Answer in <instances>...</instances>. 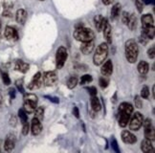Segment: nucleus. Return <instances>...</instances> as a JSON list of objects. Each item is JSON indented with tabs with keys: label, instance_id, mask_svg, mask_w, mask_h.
Here are the masks:
<instances>
[{
	"label": "nucleus",
	"instance_id": "27",
	"mask_svg": "<svg viewBox=\"0 0 155 153\" xmlns=\"http://www.w3.org/2000/svg\"><path fill=\"white\" fill-rule=\"evenodd\" d=\"M121 9H122V6L120 3H116L114 6H113L111 9V18L112 19H116L117 17L120 15Z\"/></svg>",
	"mask_w": 155,
	"mask_h": 153
},
{
	"label": "nucleus",
	"instance_id": "7",
	"mask_svg": "<svg viewBox=\"0 0 155 153\" xmlns=\"http://www.w3.org/2000/svg\"><path fill=\"white\" fill-rule=\"evenodd\" d=\"M143 125L145 128V137L150 141H154L155 139V130L152 125V122L150 119H146L143 122Z\"/></svg>",
	"mask_w": 155,
	"mask_h": 153
},
{
	"label": "nucleus",
	"instance_id": "48",
	"mask_svg": "<svg viewBox=\"0 0 155 153\" xmlns=\"http://www.w3.org/2000/svg\"><path fill=\"white\" fill-rule=\"evenodd\" d=\"M40 1H44V0H40Z\"/></svg>",
	"mask_w": 155,
	"mask_h": 153
},
{
	"label": "nucleus",
	"instance_id": "37",
	"mask_svg": "<svg viewBox=\"0 0 155 153\" xmlns=\"http://www.w3.org/2000/svg\"><path fill=\"white\" fill-rule=\"evenodd\" d=\"M2 80L5 85H10L11 84V80L10 76L7 73H2Z\"/></svg>",
	"mask_w": 155,
	"mask_h": 153
},
{
	"label": "nucleus",
	"instance_id": "6",
	"mask_svg": "<svg viewBox=\"0 0 155 153\" xmlns=\"http://www.w3.org/2000/svg\"><path fill=\"white\" fill-rule=\"evenodd\" d=\"M67 57H68V52H67L66 48L63 46L59 47V48L57 50V55H56V61H57L58 69H61L64 66Z\"/></svg>",
	"mask_w": 155,
	"mask_h": 153
},
{
	"label": "nucleus",
	"instance_id": "28",
	"mask_svg": "<svg viewBox=\"0 0 155 153\" xmlns=\"http://www.w3.org/2000/svg\"><path fill=\"white\" fill-rule=\"evenodd\" d=\"M127 25L128 26L129 30H131V31L135 30L136 27H137V16L135 15H130L128 22H127Z\"/></svg>",
	"mask_w": 155,
	"mask_h": 153
},
{
	"label": "nucleus",
	"instance_id": "30",
	"mask_svg": "<svg viewBox=\"0 0 155 153\" xmlns=\"http://www.w3.org/2000/svg\"><path fill=\"white\" fill-rule=\"evenodd\" d=\"M34 113H35V118H38V120H42L43 117H44V108L42 106L37 107Z\"/></svg>",
	"mask_w": 155,
	"mask_h": 153
},
{
	"label": "nucleus",
	"instance_id": "32",
	"mask_svg": "<svg viewBox=\"0 0 155 153\" xmlns=\"http://www.w3.org/2000/svg\"><path fill=\"white\" fill-rule=\"evenodd\" d=\"M148 97H150V88L145 85V86H143L141 90V98L147 99Z\"/></svg>",
	"mask_w": 155,
	"mask_h": 153
},
{
	"label": "nucleus",
	"instance_id": "14",
	"mask_svg": "<svg viewBox=\"0 0 155 153\" xmlns=\"http://www.w3.org/2000/svg\"><path fill=\"white\" fill-rule=\"evenodd\" d=\"M101 73L104 76H109L113 73V63L111 60H106L102 64Z\"/></svg>",
	"mask_w": 155,
	"mask_h": 153
},
{
	"label": "nucleus",
	"instance_id": "12",
	"mask_svg": "<svg viewBox=\"0 0 155 153\" xmlns=\"http://www.w3.org/2000/svg\"><path fill=\"white\" fill-rule=\"evenodd\" d=\"M102 31L104 32V37L106 40V43L111 44L112 43V28H111V25L108 22V20L105 21L104 26Z\"/></svg>",
	"mask_w": 155,
	"mask_h": 153
},
{
	"label": "nucleus",
	"instance_id": "40",
	"mask_svg": "<svg viewBox=\"0 0 155 153\" xmlns=\"http://www.w3.org/2000/svg\"><path fill=\"white\" fill-rule=\"evenodd\" d=\"M15 85L17 87L18 91H20L21 93H24V89H23V80H17L15 81Z\"/></svg>",
	"mask_w": 155,
	"mask_h": 153
},
{
	"label": "nucleus",
	"instance_id": "45",
	"mask_svg": "<svg viewBox=\"0 0 155 153\" xmlns=\"http://www.w3.org/2000/svg\"><path fill=\"white\" fill-rule=\"evenodd\" d=\"M9 93H10L11 98H12V99H14L15 96V90L14 89V88H12V89H10V90H9Z\"/></svg>",
	"mask_w": 155,
	"mask_h": 153
},
{
	"label": "nucleus",
	"instance_id": "1",
	"mask_svg": "<svg viewBox=\"0 0 155 153\" xmlns=\"http://www.w3.org/2000/svg\"><path fill=\"white\" fill-rule=\"evenodd\" d=\"M126 57L129 63H135L139 55V46L134 39H128L126 42Z\"/></svg>",
	"mask_w": 155,
	"mask_h": 153
},
{
	"label": "nucleus",
	"instance_id": "9",
	"mask_svg": "<svg viewBox=\"0 0 155 153\" xmlns=\"http://www.w3.org/2000/svg\"><path fill=\"white\" fill-rule=\"evenodd\" d=\"M43 84V80H42V75L41 73H37L31 80V82L28 84V88L30 90H35L38 89V88Z\"/></svg>",
	"mask_w": 155,
	"mask_h": 153
},
{
	"label": "nucleus",
	"instance_id": "24",
	"mask_svg": "<svg viewBox=\"0 0 155 153\" xmlns=\"http://www.w3.org/2000/svg\"><path fill=\"white\" fill-rule=\"evenodd\" d=\"M137 69H138V72L143 76V75H146L148 73V71H150V64H148L147 61L145 60H142L139 62L138 64V67H137Z\"/></svg>",
	"mask_w": 155,
	"mask_h": 153
},
{
	"label": "nucleus",
	"instance_id": "19",
	"mask_svg": "<svg viewBox=\"0 0 155 153\" xmlns=\"http://www.w3.org/2000/svg\"><path fill=\"white\" fill-rule=\"evenodd\" d=\"M141 150L145 153H150L153 152V145L150 140L148 139H144L141 143Z\"/></svg>",
	"mask_w": 155,
	"mask_h": 153
},
{
	"label": "nucleus",
	"instance_id": "17",
	"mask_svg": "<svg viewBox=\"0 0 155 153\" xmlns=\"http://www.w3.org/2000/svg\"><path fill=\"white\" fill-rule=\"evenodd\" d=\"M133 105L130 104L129 103H122L119 107V113H124L128 115H132L133 113Z\"/></svg>",
	"mask_w": 155,
	"mask_h": 153
},
{
	"label": "nucleus",
	"instance_id": "29",
	"mask_svg": "<svg viewBox=\"0 0 155 153\" xmlns=\"http://www.w3.org/2000/svg\"><path fill=\"white\" fill-rule=\"evenodd\" d=\"M78 82H79V80H78L76 76H71V78L67 80V87L69 89H74V88L77 86Z\"/></svg>",
	"mask_w": 155,
	"mask_h": 153
},
{
	"label": "nucleus",
	"instance_id": "39",
	"mask_svg": "<svg viewBox=\"0 0 155 153\" xmlns=\"http://www.w3.org/2000/svg\"><path fill=\"white\" fill-rule=\"evenodd\" d=\"M129 13H127V11H124V13L122 14V21L124 23V24H127V22H128V19H129Z\"/></svg>",
	"mask_w": 155,
	"mask_h": 153
},
{
	"label": "nucleus",
	"instance_id": "3",
	"mask_svg": "<svg viewBox=\"0 0 155 153\" xmlns=\"http://www.w3.org/2000/svg\"><path fill=\"white\" fill-rule=\"evenodd\" d=\"M108 44L106 42H104L102 44H100L96 51H95V54L93 56V62L96 66H100L105 61L107 56H108Z\"/></svg>",
	"mask_w": 155,
	"mask_h": 153
},
{
	"label": "nucleus",
	"instance_id": "33",
	"mask_svg": "<svg viewBox=\"0 0 155 153\" xmlns=\"http://www.w3.org/2000/svg\"><path fill=\"white\" fill-rule=\"evenodd\" d=\"M93 80L92 76L90 75H84L81 76V84H86V83H89V82H91Z\"/></svg>",
	"mask_w": 155,
	"mask_h": 153
},
{
	"label": "nucleus",
	"instance_id": "20",
	"mask_svg": "<svg viewBox=\"0 0 155 153\" xmlns=\"http://www.w3.org/2000/svg\"><path fill=\"white\" fill-rule=\"evenodd\" d=\"M27 19V11L24 9H19L17 10L15 14V20L19 24H24Z\"/></svg>",
	"mask_w": 155,
	"mask_h": 153
},
{
	"label": "nucleus",
	"instance_id": "21",
	"mask_svg": "<svg viewBox=\"0 0 155 153\" xmlns=\"http://www.w3.org/2000/svg\"><path fill=\"white\" fill-rule=\"evenodd\" d=\"M154 26L151 27H142V36L147 39H154Z\"/></svg>",
	"mask_w": 155,
	"mask_h": 153
},
{
	"label": "nucleus",
	"instance_id": "47",
	"mask_svg": "<svg viewBox=\"0 0 155 153\" xmlns=\"http://www.w3.org/2000/svg\"><path fill=\"white\" fill-rule=\"evenodd\" d=\"M2 103H3V98H2V95L0 94V108L2 106Z\"/></svg>",
	"mask_w": 155,
	"mask_h": 153
},
{
	"label": "nucleus",
	"instance_id": "15",
	"mask_svg": "<svg viewBox=\"0 0 155 153\" xmlns=\"http://www.w3.org/2000/svg\"><path fill=\"white\" fill-rule=\"evenodd\" d=\"M15 138L13 134H9L5 140L4 148L7 152H11L15 148Z\"/></svg>",
	"mask_w": 155,
	"mask_h": 153
},
{
	"label": "nucleus",
	"instance_id": "2",
	"mask_svg": "<svg viewBox=\"0 0 155 153\" xmlns=\"http://www.w3.org/2000/svg\"><path fill=\"white\" fill-rule=\"evenodd\" d=\"M74 37L76 40L81 41V42H86V41L94 40L95 34L91 29L85 28L80 24L76 26V30L74 31Z\"/></svg>",
	"mask_w": 155,
	"mask_h": 153
},
{
	"label": "nucleus",
	"instance_id": "4",
	"mask_svg": "<svg viewBox=\"0 0 155 153\" xmlns=\"http://www.w3.org/2000/svg\"><path fill=\"white\" fill-rule=\"evenodd\" d=\"M38 107V97L35 94H25L24 103H23V109L27 114L34 113L35 108Z\"/></svg>",
	"mask_w": 155,
	"mask_h": 153
},
{
	"label": "nucleus",
	"instance_id": "11",
	"mask_svg": "<svg viewBox=\"0 0 155 153\" xmlns=\"http://www.w3.org/2000/svg\"><path fill=\"white\" fill-rule=\"evenodd\" d=\"M5 37L8 40H13L16 41L18 39V33L15 30V28L12 27V26H7L5 28Z\"/></svg>",
	"mask_w": 155,
	"mask_h": 153
},
{
	"label": "nucleus",
	"instance_id": "25",
	"mask_svg": "<svg viewBox=\"0 0 155 153\" xmlns=\"http://www.w3.org/2000/svg\"><path fill=\"white\" fill-rule=\"evenodd\" d=\"M131 115L124 114V113H119V125L121 127H126L129 122Z\"/></svg>",
	"mask_w": 155,
	"mask_h": 153
},
{
	"label": "nucleus",
	"instance_id": "22",
	"mask_svg": "<svg viewBox=\"0 0 155 153\" xmlns=\"http://www.w3.org/2000/svg\"><path fill=\"white\" fill-rule=\"evenodd\" d=\"M142 21V27H151L154 26V19L151 15L147 14L144 15L141 18Z\"/></svg>",
	"mask_w": 155,
	"mask_h": 153
},
{
	"label": "nucleus",
	"instance_id": "5",
	"mask_svg": "<svg viewBox=\"0 0 155 153\" xmlns=\"http://www.w3.org/2000/svg\"><path fill=\"white\" fill-rule=\"evenodd\" d=\"M143 122H144L143 115L140 112H135L133 115H131L129 119V129L132 131H138L143 125Z\"/></svg>",
	"mask_w": 155,
	"mask_h": 153
},
{
	"label": "nucleus",
	"instance_id": "38",
	"mask_svg": "<svg viewBox=\"0 0 155 153\" xmlns=\"http://www.w3.org/2000/svg\"><path fill=\"white\" fill-rule=\"evenodd\" d=\"M22 125H23V126H22V134L23 135H28V133L30 131V125H29L28 122H23Z\"/></svg>",
	"mask_w": 155,
	"mask_h": 153
},
{
	"label": "nucleus",
	"instance_id": "36",
	"mask_svg": "<svg viewBox=\"0 0 155 153\" xmlns=\"http://www.w3.org/2000/svg\"><path fill=\"white\" fill-rule=\"evenodd\" d=\"M135 5L139 13H142L143 10H144V1H143V0H136Z\"/></svg>",
	"mask_w": 155,
	"mask_h": 153
},
{
	"label": "nucleus",
	"instance_id": "26",
	"mask_svg": "<svg viewBox=\"0 0 155 153\" xmlns=\"http://www.w3.org/2000/svg\"><path fill=\"white\" fill-rule=\"evenodd\" d=\"M91 107L92 109L95 111V112H99L102 108V105H101V103L99 101V99L97 98V96H92L91 97Z\"/></svg>",
	"mask_w": 155,
	"mask_h": 153
},
{
	"label": "nucleus",
	"instance_id": "42",
	"mask_svg": "<svg viewBox=\"0 0 155 153\" xmlns=\"http://www.w3.org/2000/svg\"><path fill=\"white\" fill-rule=\"evenodd\" d=\"M89 93H90V95L91 97L92 96H97V89H96V87H89L87 88Z\"/></svg>",
	"mask_w": 155,
	"mask_h": 153
},
{
	"label": "nucleus",
	"instance_id": "16",
	"mask_svg": "<svg viewBox=\"0 0 155 153\" xmlns=\"http://www.w3.org/2000/svg\"><path fill=\"white\" fill-rule=\"evenodd\" d=\"M94 47H95L94 40L86 41V42H81V51L83 55H89V54H91L92 51L94 50Z\"/></svg>",
	"mask_w": 155,
	"mask_h": 153
},
{
	"label": "nucleus",
	"instance_id": "18",
	"mask_svg": "<svg viewBox=\"0 0 155 153\" xmlns=\"http://www.w3.org/2000/svg\"><path fill=\"white\" fill-rule=\"evenodd\" d=\"M107 19L104 18L103 15H98L94 17V23H95V27L97 29V32H101L103 30V28L104 26V23Z\"/></svg>",
	"mask_w": 155,
	"mask_h": 153
},
{
	"label": "nucleus",
	"instance_id": "41",
	"mask_svg": "<svg viewBox=\"0 0 155 153\" xmlns=\"http://www.w3.org/2000/svg\"><path fill=\"white\" fill-rule=\"evenodd\" d=\"M147 57L150 58V60H153V58L155 57V47L152 46L150 47V49H148L147 51Z\"/></svg>",
	"mask_w": 155,
	"mask_h": 153
},
{
	"label": "nucleus",
	"instance_id": "34",
	"mask_svg": "<svg viewBox=\"0 0 155 153\" xmlns=\"http://www.w3.org/2000/svg\"><path fill=\"white\" fill-rule=\"evenodd\" d=\"M107 76H103V78H101L100 80H99V83H100V86L102 88H106L107 86H108V80L106 79Z\"/></svg>",
	"mask_w": 155,
	"mask_h": 153
},
{
	"label": "nucleus",
	"instance_id": "31",
	"mask_svg": "<svg viewBox=\"0 0 155 153\" xmlns=\"http://www.w3.org/2000/svg\"><path fill=\"white\" fill-rule=\"evenodd\" d=\"M18 117L20 118V120H21L22 123L28 122V116H27V113H26V111H25L24 109H23V108H21V109L18 110Z\"/></svg>",
	"mask_w": 155,
	"mask_h": 153
},
{
	"label": "nucleus",
	"instance_id": "44",
	"mask_svg": "<svg viewBox=\"0 0 155 153\" xmlns=\"http://www.w3.org/2000/svg\"><path fill=\"white\" fill-rule=\"evenodd\" d=\"M73 114L75 115V117L76 118H78V119H79L80 118V112H79V108L78 107H74V109H73Z\"/></svg>",
	"mask_w": 155,
	"mask_h": 153
},
{
	"label": "nucleus",
	"instance_id": "8",
	"mask_svg": "<svg viewBox=\"0 0 155 153\" xmlns=\"http://www.w3.org/2000/svg\"><path fill=\"white\" fill-rule=\"evenodd\" d=\"M42 80H43V83L46 86H53L57 83L58 76L55 72H53V71L45 72L42 76Z\"/></svg>",
	"mask_w": 155,
	"mask_h": 153
},
{
	"label": "nucleus",
	"instance_id": "23",
	"mask_svg": "<svg viewBox=\"0 0 155 153\" xmlns=\"http://www.w3.org/2000/svg\"><path fill=\"white\" fill-rule=\"evenodd\" d=\"M15 70H17L18 72H20V73H26V72H28L30 66H29L28 63L24 62L23 60H18L15 61Z\"/></svg>",
	"mask_w": 155,
	"mask_h": 153
},
{
	"label": "nucleus",
	"instance_id": "46",
	"mask_svg": "<svg viewBox=\"0 0 155 153\" xmlns=\"http://www.w3.org/2000/svg\"><path fill=\"white\" fill-rule=\"evenodd\" d=\"M111 2H112V0H103V3L104 5H109L111 4Z\"/></svg>",
	"mask_w": 155,
	"mask_h": 153
},
{
	"label": "nucleus",
	"instance_id": "43",
	"mask_svg": "<svg viewBox=\"0 0 155 153\" xmlns=\"http://www.w3.org/2000/svg\"><path fill=\"white\" fill-rule=\"evenodd\" d=\"M112 148H114V150L116 151V152H120V149L118 148V144H117V142H116V140H113L112 141Z\"/></svg>",
	"mask_w": 155,
	"mask_h": 153
},
{
	"label": "nucleus",
	"instance_id": "35",
	"mask_svg": "<svg viewBox=\"0 0 155 153\" xmlns=\"http://www.w3.org/2000/svg\"><path fill=\"white\" fill-rule=\"evenodd\" d=\"M134 103H135V107H137V108H142L143 107V101H142L141 96H135Z\"/></svg>",
	"mask_w": 155,
	"mask_h": 153
},
{
	"label": "nucleus",
	"instance_id": "13",
	"mask_svg": "<svg viewBox=\"0 0 155 153\" xmlns=\"http://www.w3.org/2000/svg\"><path fill=\"white\" fill-rule=\"evenodd\" d=\"M41 130H42V125H41L40 120L35 117L32 120V123H31V132L34 136H37V135L40 134Z\"/></svg>",
	"mask_w": 155,
	"mask_h": 153
},
{
	"label": "nucleus",
	"instance_id": "10",
	"mask_svg": "<svg viewBox=\"0 0 155 153\" xmlns=\"http://www.w3.org/2000/svg\"><path fill=\"white\" fill-rule=\"evenodd\" d=\"M121 138H122V141L124 144L133 145L137 142V137L134 134H132L130 131H127V130H124L122 132Z\"/></svg>",
	"mask_w": 155,
	"mask_h": 153
}]
</instances>
